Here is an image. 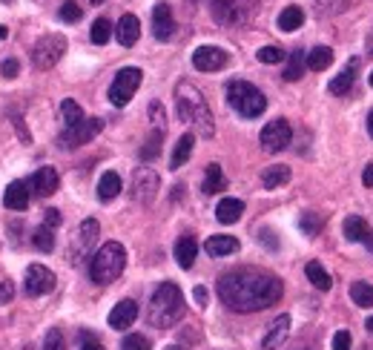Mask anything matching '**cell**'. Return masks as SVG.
Returning a JSON list of instances; mask_svg holds the SVG:
<instances>
[{
  "instance_id": "e0dca14e",
  "label": "cell",
  "mask_w": 373,
  "mask_h": 350,
  "mask_svg": "<svg viewBox=\"0 0 373 350\" xmlns=\"http://www.w3.org/2000/svg\"><path fill=\"white\" fill-rule=\"evenodd\" d=\"M290 336V316L282 313V316H275V319L270 322L267 333H264V339H262V347L264 350H279Z\"/></svg>"
},
{
  "instance_id": "44dd1931",
  "label": "cell",
  "mask_w": 373,
  "mask_h": 350,
  "mask_svg": "<svg viewBox=\"0 0 373 350\" xmlns=\"http://www.w3.org/2000/svg\"><path fill=\"white\" fill-rule=\"evenodd\" d=\"M115 38H118L121 46H135V43H138V38H141V23H138L135 14H124V18L118 21Z\"/></svg>"
},
{
  "instance_id": "603a6c76",
  "label": "cell",
  "mask_w": 373,
  "mask_h": 350,
  "mask_svg": "<svg viewBox=\"0 0 373 350\" xmlns=\"http://www.w3.org/2000/svg\"><path fill=\"white\" fill-rule=\"evenodd\" d=\"M196 256H199V242L192 235H181L175 242V261L181 264L184 270H190L192 267V261H196Z\"/></svg>"
},
{
  "instance_id": "5bb4252c",
  "label": "cell",
  "mask_w": 373,
  "mask_h": 350,
  "mask_svg": "<svg viewBox=\"0 0 373 350\" xmlns=\"http://www.w3.org/2000/svg\"><path fill=\"white\" fill-rule=\"evenodd\" d=\"M227 60H230V55H227L221 46H199V49L192 52V67L199 72H218L227 67Z\"/></svg>"
},
{
  "instance_id": "30bf717a",
  "label": "cell",
  "mask_w": 373,
  "mask_h": 350,
  "mask_svg": "<svg viewBox=\"0 0 373 350\" xmlns=\"http://www.w3.org/2000/svg\"><path fill=\"white\" fill-rule=\"evenodd\" d=\"M55 273L49 267H43V264H29L26 267V276H23V288L29 296H46V293H52L55 290Z\"/></svg>"
},
{
  "instance_id": "b9f144b4",
  "label": "cell",
  "mask_w": 373,
  "mask_h": 350,
  "mask_svg": "<svg viewBox=\"0 0 373 350\" xmlns=\"http://www.w3.org/2000/svg\"><path fill=\"white\" fill-rule=\"evenodd\" d=\"M43 350H67V345H63V333L58 327H52L49 333H46L43 339Z\"/></svg>"
},
{
  "instance_id": "816d5d0a",
  "label": "cell",
  "mask_w": 373,
  "mask_h": 350,
  "mask_svg": "<svg viewBox=\"0 0 373 350\" xmlns=\"http://www.w3.org/2000/svg\"><path fill=\"white\" fill-rule=\"evenodd\" d=\"M192 296H196L199 307H207V290H204V288H196V290H192Z\"/></svg>"
},
{
  "instance_id": "2e32d148",
  "label": "cell",
  "mask_w": 373,
  "mask_h": 350,
  "mask_svg": "<svg viewBox=\"0 0 373 350\" xmlns=\"http://www.w3.org/2000/svg\"><path fill=\"white\" fill-rule=\"evenodd\" d=\"M342 230H345L348 242H359V244H365V247L373 253V227L368 224L362 215H348Z\"/></svg>"
},
{
  "instance_id": "680465c9",
  "label": "cell",
  "mask_w": 373,
  "mask_h": 350,
  "mask_svg": "<svg viewBox=\"0 0 373 350\" xmlns=\"http://www.w3.org/2000/svg\"><path fill=\"white\" fill-rule=\"evenodd\" d=\"M0 38H6V26H0Z\"/></svg>"
},
{
  "instance_id": "74e56055",
  "label": "cell",
  "mask_w": 373,
  "mask_h": 350,
  "mask_svg": "<svg viewBox=\"0 0 373 350\" xmlns=\"http://www.w3.org/2000/svg\"><path fill=\"white\" fill-rule=\"evenodd\" d=\"M161 152V130H155V135L141 147V161H155Z\"/></svg>"
},
{
  "instance_id": "c3c4849f",
  "label": "cell",
  "mask_w": 373,
  "mask_h": 350,
  "mask_svg": "<svg viewBox=\"0 0 373 350\" xmlns=\"http://www.w3.org/2000/svg\"><path fill=\"white\" fill-rule=\"evenodd\" d=\"M80 350H104V345L98 339H92L89 333H80Z\"/></svg>"
},
{
  "instance_id": "484cf974",
  "label": "cell",
  "mask_w": 373,
  "mask_h": 350,
  "mask_svg": "<svg viewBox=\"0 0 373 350\" xmlns=\"http://www.w3.org/2000/svg\"><path fill=\"white\" fill-rule=\"evenodd\" d=\"M241 213H245V201H238V198H221L216 207V218L221 224H236Z\"/></svg>"
},
{
  "instance_id": "f1b7e54d",
  "label": "cell",
  "mask_w": 373,
  "mask_h": 350,
  "mask_svg": "<svg viewBox=\"0 0 373 350\" xmlns=\"http://www.w3.org/2000/svg\"><path fill=\"white\" fill-rule=\"evenodd\" d=\"M224 187H227V178H224L221 167H218V164H210V167H207V175H204V184H201L204 196H216V193H221Z\"/></svg>"
},
{
  "instance_id": "7a4b0ae2",
  "label": "cell",
  "mask_w": 373,
  "mask_h": 350,
  "mask_svg": "<svg viewBox=\"0 0 373 350\" xmlns=\"http://www.w3.org/2000/svg\"><path fill=\"white\" fill-rule=\"evenodd\" d=\"M175 109H178V118L184 124L196 126L199 135L204 138H213L216 135V124H213V113L204 101V95L199 92V86H192L190 81H178L175 86Z\"/></svg>"
},
{
  "instance_id": "db71d44e",
  "label": "cell",
  "mask_w": 373,
  "mask_h": 350,
  "mask_svg": "<svg viewBox=\"0 0 373 350\" xmlns=\"http://www.w3.org/2000/svg\"><path fill=\"white\" fill-rule=\"evenodd\" d=\"M368 135L373 138V109H370V115H368Z\"/></svg>"
},
{
  "instance_id": "d590c367",
  "label": "cell",
  "mask_w": 373,
  "mask_h": 350,
  "mask_svg": "<svg viewBox=\"0 0 373 350\" xmlns=\"http://www.w3.org/2000/svg\"><path fill=\"white\" fill-rule=\"evenodd\" d=\"M60 118H63V124H67V130H69V126H78L80 121H87L84 118V109H80L72 98H67V101L60 104Z\"/></svg>"
},
{
  "instance_id": "ab89813d",
  "label": "cell",
  "mask_w": 373,
  "mask_h": 350,
  "mask_svg": "<svg viewBox=\"0 0 373 350\" xmlns=\"http://www.w3.org/2000/svg\"><path fill=\"white\" fill-rule=\"evenodd\" d=\"M256 58L262 63H282L287 55H284V49H279V46H262V49L256 52Z\"/></svg>"
},
{
  "instance_id": "9a60e30c",
  "label": "cell",
  "mask_w": 373,
  "mask_h": 350,
  "mask_svg": "<svg viewBox=\"0 0 373 350\" xmlns=\"http://www.w3.org/2000/svg\"><path fill=\"white\" fill-rule=\"evenodd\" d=\"M152 35L158 38V40H170L172 35H175V21H172V9H170V3H155V9H152Z\"/></svg>"
},
{
  "instance_id": "f546056e",
  "label": "cell",
  "mask_w": 373,
  "mask_h": 350,
  "mask_svg": "<svg viewBox=\"0 0 373 350\" xmlns=\"http://www.w3.org/2000/svg\"><path fill=\"white\" fill-rule=\"evenodd\" d=\"M307 69V55L304 49H293L287 58V69H284V81H299V78L304 75Z\"/></svg>"
},
{
  "instance_id": "94428289",
  "label": "cell",
  "mask_w": 373,
  "mask_h": 350,
  "mask_svg": "<svg viewBox=\"0 0 373 350\" xmlns=\"http://www.w3.org/2000/svg\"><path fill=\"white\" fill-rule=\"evenodd\" d=\"M370 86H373V72H370Z\"/></svg>"
},
{
  "instance_id": "7402d4cb",
  "label": "cell",
  "mask_w": 373,
  "mask_h": 350,
  "mask_svg": "<svg viewBox=\"0 0 373 350\" xmlns=\"http://www.w3.org/2000/svg\"><path fill=\"white\" fill-rule=\"evenodd\" d=\"M207 256H213V259H221V256H230V253L238 250V238L236 235H210L207 238Z\"/></svg>"
},
{
  "instance_id": "11a10c76",
  "label": "cell",
  "mask_w": 373,
  "mask_h": 350,
  "mask_svg": "<svg viewBox=\"0 0 373 350\" xmlns=\"http://www.w3.org/2000/svg\"><path fill=\"white\" fill-rule=\"evenodd\" d=\"M365 327H368V330H370V333H373V316H370V319H368V322H365Z\"/></svg>"
},
{
  "instance_id": "ee69618b",
  "label": "cell",
  "mask_w": 373,
  "mask_h": 350,
  "mask_svg": "<svg viewBox=\"0 0 373 350\" xmlns=\"http://www.w3.org/2000/svg\"><path fill=\"white\" fill-rule=\"evenodd\" d=\"M350 6V0H319V12L321 14H333V12H345Z\"/></svg>"
},
{
  "instance_id": "60d3db41",
  "label": "cell",
  "mask_w": 373,
  "mask_h": 350,
  "mask_svg": "<svg viewBox=\"0 0 373 350\" xmlns=\"http://www.w3.org/2000/svg\"><path fill=\"white\" fill-rule=\"evenodd\" d=\"M299 224H302V230H304L307 235H319V230H321L324 221H321V215H316V213H304Z\"/></svg>"
},
{
  "instance_id": "277c9868",
  "label": "cell",
  "mask_w": 373,
  "mask_h": 350,
  "mask_svg": "<svg viewBox=\"0 0 373 350\" xmlns=\"http://www.w3.org/2000/svg\"><path fill=\"white\" fill-rule=\"evenodd\" d=\"M126 267V250L124 244L118 242H106L98 253L92 256V264H89V276L95 284H109L115 281Z\"/></svg>"
},
{
  "instance_id": "d4e9b609",
  "label": "cell",
  "mask_w": 373,
  "mask_h": 350,
  "mask_svg": "<svg viewBox=\"0 0 373 350\" xmlns=\"http://www.w3.org/2000/svg\"><path fill=\"white\" fill-rule=\"evenodd\" d=\"M3 204L9 210H26L29 207V187L23 181H12L3 193Z\"/></svg>"
},
{
  "instance_id": "9f6ffc18",
  "label": "cell",
  "mask_w": 373,
  "mask_h": 350,
  "mask_svg": "<svg viewBox=\"0 0 373 350\" xmlns=\"http://www.w3.org/2000/svg\"><path fill=\"white\" fill-rule=\"evenodd\" d=\"M368 52L373 55V35H370V40H368Z\"/></svg>"
},
{
  "instance_id": "d6986e66",
  "label": "cell",
  "mask_w": 373,
  "mask_h": 350,
  "mask_svg": "<svg viewBox=\"0 0 373 350\" xmlns=\"http://www.w3.org/2000/svg\"><path fill=\"white\" fill-rule=\"evenodd\" d=\"M58 184H60V178H58L55 167H41L32 175V189H35V196H41V198H49L58 189Z\"/></svg>"
},
{
  "instance_id": "cb8c5ba5",
  "label": "cell",
  "mask_w": 373,
  "mask_h": 350,
  "mask_svg": "<svg viewBox=\"0 0 373 350\" xmlns=\"http://www.w3.org/2000/svg\"><path fill=\"white\" fill-rule=\"evenodd\" d=\"M192 147H196V135H192V132H187V135L178 138V144H175V150H172V155H170V170H181V167L190 161Z\"/></svg>"
},
{
  "instance_id": "7dc6e473",
  "label": "cell",
  "mask_w": 373,
  "mask_h": 350,
  "mask_svg": "<svg viewBox=\"0 0 373 350\" xmlns=\"http://www.w3.org/2000/svg\"><path fill=\"white\" fill-rule=\"evenodd\" d=\"M333 350H350V333L348 330H339L333 336Z\"/></svg>"
},
{
  "instance_id": "681fc988",
  "label": "cell",
  "mask_w": 373,
  "mask_h": 350,
  "mask_svg": "<svg viewBox=\"0 0 373 350\" xmlns=\"http://www.w3.org/2000/svg\"><path fill=\"white\" fill-rule=\"evenodd\" d=\"M43 224L55 230V227L60 224V210H46V215H43Z\"/></svg>"
},
{
  "instance_id": "52a82bcc",
  "label": "cell",
  "mask_w": 373,
  "mask_h": 350,
  "mask_svg": "<svg viewBox=\"0 0 373 350\" xmlns=\"http://www.w3.org/2000/svg\"><path fill=\"white\" fill-rule=\"evenodd\" d=\"M141 78H144V72H141L138 67H124V69L115 75L112 86H109V101H112V106H126L129 101H133V95H135L138 86H141Z\"/></svg>"
},
{
  "instance_id": "836d02e7",
  "label": "cell",
  "mask_w": 373,
  "mask_h": 350,
  "mask_svg": "<svg viewBox=\"0 0 373 350\" xmlns=\"http://www.w3.org/2000/svg\"><path fill=\"white\" fill-rule=\"evenodd\" d=\"M350 299H353V305H359V307H373V284L368 281H353L350 284Z\"/></svg>"
},
{
  "instance_id": "f35d334b",
  "label": "cell",
  "mask_w": 373,
  "mask_h": 350,
  "mask_svg": "<svg viewBox=\"0 0 373 350\" xmlns=\"http://www.w3.org/2000/svg\"><path fill=\"white\" fill-rule=\"evenodd\" d=\"M80 18H84V9H80L75 0H67V3L60 6V21L63 23H78Z\"/></svg>"
},
{
  "instance_id": "1f68e13d",
  "label": "cell",
  "mask_w": 373,
  "mask_h": 350,
  "mask_svg": "<svg viewBox=\"0 0 373 350\" xmlns=\"http://www.w3.org/2000/svg\"><path fill=\"white\" fill-rule=\"evenodd\" d=\"M330 63H333V49H330V46H316L313 52H307V69L321 72V69H328Z\"/></svg>"
},
{
  "instance_id": "6f0895ef",
  "label": "cell",
  "mask_w": 373,
  "mask_h": 350,
  "mask_svg": "<svg viewBox=\"0 0 373 350\" xmlns=\"http://www.w3.org/2000/svg\"><path fill=\"white\" fill-rule=\"evenodd\" d=\"M164 350H184V347H178V345H167Z\"/></svg>"
},
{
  "instance_id": "4dcf8cb0",
  "label": "cell",
  "mask_w": 373,
  "mask_h": 350,
  "mask_svg": "<svg viewBox=\"0 0 373 350\" xmlns=\"http://www.w3.org/2000/svg\"><path fill=\"white\" fill-rule=\"evenodd\" d=\"M304 273H307V279L313 281V288H319V290H330V288H333V279H330V273H328V270H324L319 261H307Z\"/></svg>"
},
{
  "instance_id": "f6af8a7d",
  "label": "cell",
  "mask_w": 373,
  "mask_h": 350,
  "mask_svg": "<svg viewBox=\"0 0 373 350\" xmlns=\"http://www.w3.org/2000/svg\"><path fill=\"white\" fill-rule=\"evenodd\" d=\"M18 72H21L18 58H6V60H3V67H0V75H3V78H14Z\"/></svg>"
},
{
  "instance_id": "4fadbf2b",
  "label": "cell",
  "mask_w": 373,
  "mask_h": 350,
  "mask_svg": "<svg viewBox=\"0 0 373 350\" xmlns=\"http://www.w3.org/2000/svg\"><path fill=\"white\" fill-rule=\"evenodd\" d=\"M158 172L150 170V167H141L133 178V198L138 204H152L155 196H158Z\"/></svg>"
},
{
  "instance_id": "8d00e7d4",
  "label": "cell",
  "mask_w": 373,
  "mask_h": 350,
  "mask_svg": "<svg viewBox=\"0 0 373 350\" xmlns=\"http://www.w3.org/2000/svg\"><path fill=\"white\" fill-rule=\"evenodd\" d=\"M112 32H115V29H112V23H109L106 18H98V21L92 23L89 38H92V43H95V46H104V43L112 38Z\"/></svg>"
},
{
  "instance_id": "5b68a950",
  "label": "cell",
  "mask_w": 373,
  "mask_h": 350,
  "mask_svg": "<svg viewBox=\"0 0 373 350\" xmlns=\"http://www.w3.org/2000/svg\"><path fill=\"white\" fill-rule=\"evenodd\" d=\"M227 104H230L241 118H258L267 109L264 92L253 86L250 81H230L227 84Z\"/></svg>"
},
{
  "instance_id": "4316f807",
  "label": "cell",
  "mask_w": 373,
  "mask_h": 350,
  "mask_svg": "<svg viewBox=\"0 0 373 350\" xmlns=\"http://www.w3.org/2000/svg\"><path fill=\"white\" fill-rule=\"evenodd\" d=\"M121 189H124V184H121V175L118 172L109 170V172L101 175V181H98V198L101 201H112V198L121 193Z\"/></svg>"
},
{
  "instance_id": "f5cc1de1",
  "label": "cell",
  "mask_w": 373,
  "mask_h": 350,
  "mask_svg": "<svg viewBox=\"0 0 373 350\" xmlns=\"http://www.w3.org/2000/svg\"><path fill=\"white\" fill-rule=\"evenodd\" d=\"M362 184H365V187H373V164L365 167V172H362Z\"/></svg>"
},
{
  "instance_id": "f907efd6",
  "label": "cell",
  "mask_w": 373,
  "mask_h": 350,
  "mask_svg": "<svg viewBox=\"0 0 373 350\" xmlns=\"http://www.w3.org/2000/svg\"><path fill=\"white\" fill-rule=\"evenodd\" d=\"M258 242H262V244H270V250L279 247V242L273 238V233H270V230H262V233H258Z\"/></svg>"
},
{
  "instance_id": "8992f818",
  "label": "cell",
  "mask_w": 373,
  "mask_h": 350,
  "mask_svg": "<svg viewBox=\"0 0 373 350\" xmlns=\"http://www.w3.org/2000/svg\"><path fill=\"white\" fill-rule=\"evenodd\" d=\"M210 6L221 26H241L253 18L258 0H210Z\"/></svg>"
},
{
  "instance_id": "ffe728a7",
  "label": "cell",
  "mask_w": 373,
  "mask_h": 350,
  "mask_svg": "<svg viewBox=\"0 0 373 350\" xmlns=\"http://www.w3.org/2000/svg\"><path fill=\"white\" fill-rule=\"evenodd\" d=\"M356 75H359V58H350L348 63H345V69L339 72L333 81H330V92L333 95H348L350 89H353V81H356Z\"/></svg>"
},
{
  "instance_id": "d6a6232c",
  "label": "cell",
  "mask_w": 373,
  "mask_h": 350,
  "mask_svg": "<svg viewBox=\"0 0 373 350\" xmlns=\"http://www.w3.org/2000/svg\"><path fill=\"white\" fill-rule=\"evenodd\" d=\"M279 29L282 32H296V29H302V23H304V12L299 9V6H287L282 14H279Z\"/></svg>"
},
{
  "instance_id": "9c48e42d",
  "label": "cell",
  "mask_w": 373,
  "mask_h": 350,
  "mask_svg": "<svg viewBox=\"0 0 373 350\" xmlns=\"http://www.w3.org/2000/svg\"><path fill=\"white\" fill-rule=\"evenodd\" d=\"M104 130V121L101 118H87V121H80L78 126H69V130H63L60 138H58V144L63 150H75V147H84L89 144V141L95 138Z\"/></svg>"
},
{
  "instance_id": "7bdbcfd3",
  "label": "cell",
  "mask_w": 373,
  "mask_h": 350,
  "mask_svg": "<svg viewBox=\"0 0 373 350\" xmlns=\"http://www.w3.org/2000/svg\"><path fill=\"white\" fill-rule=\"evenodd\" d=\"M124 350H150V339L141 336V333H129L124 339Z\"/></svg>"
},
{
  "instance_id": "bcb514c9",
  "label": "cell",
  "mask_w": 373,
  "mask_h": 350,
  "mask_svg": "<svg viewBox=\"0 0 373 350\" xmlns=\"http://www.w3.org/2000/svg\"><path fill=\"white\" fill-rule=\"evenodd\" d=\"M14 296V284L9 279H0V305H9Z\"/></svg>"
},
{
  "instance_id": "7c38bea8",
  "label": "cell",
  "mask_w": 373,
  "mask_h": 350,
  "mask_svg": "<svg viewBox=\"0 0 373 350\" xmlns=\"http://www.w3.org/2000/svg\"><path fill=\"white\" fill-rule=\"evenodd\" d=\"M290 138H293L290 124H287L284 118H275V121H270L264 130H262V147H264L267 152H282V150H287Z\"/></svg>"
},
{
  "instance_id": "91938a15",
  "label": "cell",
  "mask_w": 373,
  "mask_h": 350,
  "mask_svg": "<svg viewBox=\"0 0 373 350\" xmlns=\"http://www.w3.org/2000/svg\"><path fill=\"white\" fill-rule=\"evenodd\" d=\"M104 3V0H92V6H101Z\"/></svg>"
},
{
  "instance_id": "3957f363",
  "label": "cell",
  "mask_w": 373,
  "mask_h": 350,
  "mask_svg": "<svg viewBox=\"0 0 373 350\" xmlns=\"http://www.w3.org/2000/svg\"><path fill=\"white\" fill-rule=\"evenodd\" d=\"M181 316H184V293L178 290V284L164 281L150 299L147 319H150V325L164 330V327H172Z\"/></svg>"
},
{
  "instance_id": "8fae6325",
  "label": "cell",
  "mask_w": 373,
  "mask_h": 350,
  "mask_svg": "<svg viewBox=\"0 0 373 350\" xmlns=\"http://www.w3.org/2000/svg\"><path fill=\"white\" fill-rule=\"evenodd\" d=\"M98 233H101V227H98V221H95V218H87L84 224L78 227V233L72 238V247H69V261L72 264H78L92 250V244L98 242Z\"/></svg>"
},
{
  "instance_id": "83f0119b",
  "label": "cell",
  "mask_w": 373,
  "mask_h": 350,
  "mask_svg": "<svg viewBox=\"0 0 373 350\" xmlns=\"http://www.w3.org/2000/svg\"><path fill=\"white\" fill-rule=\"evenodd\" d=\"M287 181H290V167H284V164H273V167H267V170L262 172L264 189H279V187L287 184Z\"/></svg>"
},
{
  "instance_id": "ba28073f",
  "label": "cell",
  "mask_w": 373,
  "mask_h": 350,
  "mask_svg": "<svg viewBox=\"0 0 373 350\" xmlns=\"http://www.w3.org/2000/svg\"><path fill=\"white\" fill-rule=\"evenodd\" d=\"M67 52V38L63 35H43L35 46H32V60L38 69H52L55 63Z\"/></svg>"
},
{
  "instance_id": "ac0fdd59",
  "label": "cell",
  "mask_w": 373,
  "mask_h": 350,
  "mask_svg": "<svg viewBox=\"0 0 373 350\" xmlns=\"http://www.w3.org/2000/svg\"><path fill=\"white\" fill-rule=\"evenodd\" d=\"M135 319H138V305H135L133 299H124V301H118V305L112 307V313H109V327L126 330V327H133Z\"/></svg>"
},
{
  "instance_id": "e575fe53",
  "label": "cell",
  "mask_w": 373,
  "mask_h": 350,
  "mask_svg": "<svg viewBox=\"0 0 373 350\" xmlns=\"http://www.w3.org/2000/svg\"><path fill=\"white\" fill-rule=\"evenodd\" d=\"M32 244H35L41 253H52L55 250V230L41 224L35 233H32Z\"/></svg>"
},
{
  "instance_id": "6da1fadb",
  "label": "cell",
  "mask_w": 373,
  "mask_h": 350,
  "mask_svg": "<svg viewBox=\"0 0 373 350\" xmlns=\"http://www.w3.org/2000/svg\"><path fill=\"white\" fill-rule=\"evenodd\" d=\"M284 284L275 273L258 267H238L218 279V299L233 313H256L282 299Z\"/></svg>"
}]
</instances>
